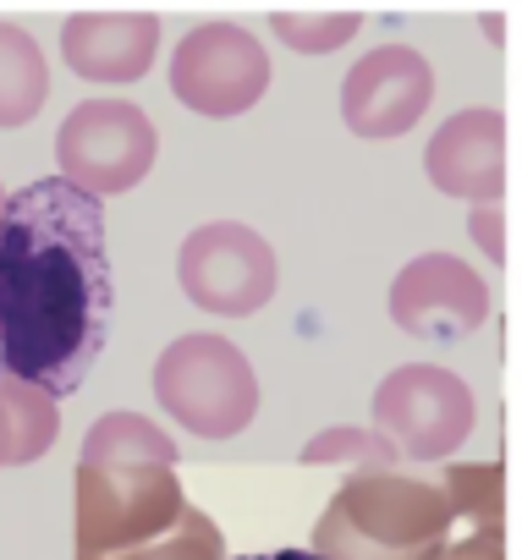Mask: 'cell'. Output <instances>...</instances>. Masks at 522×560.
<instances>
[{
    "instance_id": "8fae6325",
    "label": "cell",
    "mask_w": 522,
    "mask_h": 560,
    "mask_svg": "<svg viewBox=\"0 0 522 560\" xmlns=\"http://www.w3.org/2000/svg\"><path fill=\"white\" fill-rule=\"evenodd\" d=\"M424 176L445 198L500 203L511 187V121L489 105H467L445 116L424 149Z\"/></svg>"
},
{
    "instance_id": "8992f818",
    "label": "cell",
    "mask_w": 522,
    "mask_h": 560,
    "mask_svg": "<svg viewBox=\"0 0 522 560\" xmlns=\"http://www.w3.org/2000/svg\"><path fill=\"white\" fill-rule=\"evenodd\" d=\"M160 160V127L132 100H83L56 132V176L89 198L132 192Z\"/></svg>"
},
{
    "instance_id": "5bb4252c",
    "label": "cell",
    "mask_w": 522,
    "mask_h": 560,
    "mask_svg": "<svg viewBox=\"0 0 522 560\" xmlns=\"http://www.w3.org/2000/svg\"><path fill=\"white\" fill-rule=\"evenodd\" d=\"M0 423H7V440H12V467H28L56 445L61 401L18 374H0Z\"/></svg>"
},
{
    "instance_id": "2e32d148",
    "label": "cell",
    "mask_w": 522,
    "mask_h": 560,
    "mask_svg": "<svg viewBox=\"0 0 522 560\" xmlns=\"http://www.w3.org/2000/svg\"><path fill=\"white\" fill-rule=\"evenodd\" d=\"M402 451L369 423H330L303 445V467H352V472H396Z\"/></svg>"
},
{
    "instance_id": "6da1fadb",
    "label": "cell",
    "mask_w": 522,
    "mask_h": 560,
    "mask_svg": "<svg viewBox=\"0 0 522 560\" xmlns=\"http://www.w3.org/2000/svg\"><path fill=\"white\" fill-rule=\"evenodd\" d=\"M105 203L61 176L7 192L0 209V374L56 401L72 396L111 341Z\"/></svg>"
},
{
    "instance_id": "7a4b0ae2",
    "label": "cell",
    "mask_w": 522,
    "mask_h": 560,
    "mask_svg": "<svg viewBox=\"0 0 522 560\" xmlns=\"http://www.w3.org/2000/svg\"><path fill=\"white\" fill-rule=\"evenodd\" d=\"M451 500L440 483L402 472H352L314 522L325 560H440L451 544Z\"/></svg>"
},
{
    "instance_id": "3957f363",
    "label": "cell",
    "mask_w": 522,
    "mask_h": 560,
    "mask_svg": "<svg viewBox=\"0 0 522 560\" xmlns=\"http://www.w3.org/2000/svg\"><path fill=\"white\" fill-rule=\"evenodd\" d=\"M154 401L193 440H236L258 418V374L231 336L193 330L154 358Z\"/></svg>"
},
{
    "instance_id": "ac0fdd59",
    "label": "cell",
    "mask_w": 522,
    "mask_h": 560,
    "mask_svg": "<svg viewBox=\"0 0 522 560\" xmlns=\"http://www.w3.org/2000/svg\"><path fill=\"white\" fill-rule=\"evenodd\" d=\"M111 560H225V538H220V527L204 511L187 505L160 538H149L138 549H121Z\"/></svg>"
},
{
    "instance_id": "cb8c5ba5",
    "label": "cell",
    "mask_w": 522,
    "mask_h": 560,
    "mask_svg": "<svg viewBox=\"0 0 522 560\" xmlns=\"http://www.w3.org/2000/svg\"><path fill=\"white\" fill-rule=\"evenodd\" d=\"M0 209H7V187H0Z\"/></svg>"
},
{
    "instance_id": "ffe728a7",
    "label": "cell",
    "mask_w": 522,
    "mask_h": 560,
    "mask_svg": "<svg viewBox=\"0 0 522 560\" xmlns=\"http://www.w3.org/2000/svg\"><path fill=\"white\" fill-rule=\"evenodd\" d=\"M467 236L478 242V253L489 258V264H511V214L500 209V203H473V214H467Z\"/></svg>"
},
{
    "instance_id": "5b68a950",
    "label": "cell",
    "mask_w": 522,
    "mask_h": 560,
    "mask_svg": "<svg viewBox=\"0 0 522 560\" xmlns=\"http://www.w3.org/2000/svg\"><path fill=\"white\" fill-rule=\"evenodd\" d=\"M176 287L214 319H253L281 287L276 247L242 220H204L176 247Z\"/></svg>"
},
{
    "instance_id": "277c9868",
    "label": "cell",
    "mask_w": 522,
    "mask_h": 560,
    "mask_svg": "<svg viewBox=\"0 0 522 560\" xmlns=\"http://www.w3.org/2000/svg\"><path fill=\"white\" fill-rule=\"evenodd\" d=\"M78 560H111L160 538L182 511V478L160 462H78Z\"/></svg>"
},
{
    "instance_id": "e0dca14e",
    "label": "cell",
    "mask_w": 522,
    "mask_h": 560,
    "mask_svg": "<svg viewBox=\"0 0 522 560\" xmlns=\"http://www.w3.org/2000/svg\"><path fill=\"white\" fill-rule=\"evenodd\" d=\"M270 28L292 56H336L341 45L358 39L363 18L358 12H276Z\"/></svg>"
},
{
    "instance_id": "7c38bea8",
    "label": "cell",
    "mask_w": 522,
    "mask_h": 560,
    "mask_svg": "<svg viewBox=\"0 0 522 560\" xmlns=\"http://www.w3.org/2000/svg\"><path fill=\"white\" fill-rule=\"evenodd\" d=\"M61 61L94 89H132L160 61L154 12H78L61 28Z\"/></svg>"
},
{
    "instance_id": "603a6c76",
    "label": "cell",
    "mask_w": 522,
    "mask_h": 560,
    "mask_svg": "<svg viewBox=\"0 0 522 560\" xmlns=\"http://www.w3.org/2000/svg\"><path fill=\"white\" fill-rule=\"evenodd\" d=\"M0 467H12V440H7V423H0Z\"/></svg>"
},
{
    "instance_id": "9c48e42d",
    "label": "cell",
    "mask_w": 522,
    "mask_h": 560,
    "mask_svg": "<svg viewBox=\"0 0 522 560\" xmlns=\"http://www.w3.org/2000/svg\"><path fill=\"white\" fill-rule=\"evenodd\" d=\"M391 319L413 341H462L489 319V280L456 253H418L391 280Z\"/></svg>"
},
{
    "instance_id": "9a60e30c",
    "label": "cell",
    "mask_w": 522,
    "mask_h": 560,
    "mask_svg": "<svg viewBox=\"0 0 522 560\" xmlns=\"http://www.w3.org/2000/svg\"><path fill=\"white\" fill-rule=\"evenodd\" d=\"M78 462H160V467H176V440L143 412H105V418L89 423Z\"/></svg>"
},
{
    "instance_id": "4fadbf2b",
    "label": "cell",
    "mask_w": 522,
    "mask_h": 560,
    "mask_svg": "<svg viewBox=\"0 0 522 560\" xmlns=\"http://www.w3.org/2000/svg\"><path fill=\"white\" fill-rule=\"evenodd\" d=\"M50 100V61L39 39L0 18V132L28 127Z\"/></svg>"
},
{
    "instance_id": "30bf717a",
    "label": "cell",
    "mask_w": 522,
    "mask_h": 560,
    "mask_svg": "<svg viewBox=\"0 0 522 560\" xmlns=\"http://www.w3.org/2000/svg\"><path fill=\"white\" fill-rule=\"evenodd\" d=\"M434 105V67L413 45H374L341 78V121L347 132L385 143L413 132Z\"/></svg>"
},
{
    "instance_id": "44dd1931",
    "label": "cell",
    "mask_w": 522,
    "mask_h": 560,
    "mask_svg": "<svg viewBox=\"0 0 522 560\" xmlns=\"http://www.w3.org/2000/svg\"><path fill=\"white\" fill-rule=\"evenodd\" d=\"M236 560H325L314 549H270V555H236Z\"/></svg>"
},
{
    "instance_id": "7402d4cb",
    "label": "cell",
    "mask_w": 522,
    "mask_h": 560,
    "mask_svg": "<svg viewBox=\"0 0 522 560\" xmlns=\"http://www.w3.org/2000/svg\"><path fill=\"white\" fill-rule=\"evenodd\" d=\"M478 23H484V34H489V39H495V50H500V45H506V23H500L495 12H484Z\"/></svg>"
},
{
    "instance_id": "d6986e66",
    "label": "cell",
    "mask_w": 522,
    "mask_h": 560,
    "mask_svg": "<svg viewBox=\"0 0 522 560\" xmlns=\"http://www.w3.org/2000/svg\"><path fill=\"white\" fill-rule=\"evenodd\" d=\"M445 500L451 522L467 527H500V467H451L445 472Z\"/></svg>"
},
{
    "instance_id": "ba28073f",
    "label": "cell",
    "mask_w": 522,
    "mask_h": 560,
    "mask_svg": "<svg viewBox=\"0 0 522 560\" xmlns=\"http://www.w3.org/2000/svg\"><path fill=\"white\" fill-rule=\"evenodd\" d=\"M171 94L182 110L204 121L247 116L270 94V50L242 23H225V18L198 23L171 50Z\"/></svg>"
},
{
    "instance_id": "52a82bcc",
    "label": "cell",
    "mask_w": 522,
    "mask_h": 560,
    "mask_svg": "<svg viewBox=\"0 0 522 560\" xmlns=\"http://www.w3.org/2000/svg\"><path fill=\"white\" fill-rule=\"evenodd\" d=\"M473 385L445 363H402L374 390V429L413 462H445L473 440Z\"/></svg>"
}]
</instances>
